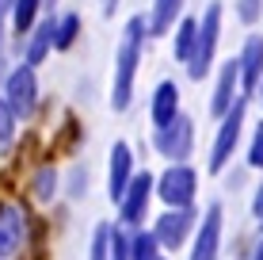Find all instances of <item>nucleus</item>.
Returning a JSON list of instances; mask_svg holds the SVG:
<instances>
[{
  "label": "nucleus",
  "mask_w": 263,
  "mask_h": 260,
  "mask_svg": "<svg viewBox=\"0 0 263 260\" xmlns=\"http://www.w3.org/2000/svg\"><path fill=\"white\" fill-rule=\"evenodd\" d=\"M145 39H149V15H130L119 42V54H115V80H111V107L115 111H126L134 103V80H138L141 69V50Z\"/></svg>",
  "instance_id": "nucleus-1"
},
{
  "label": "nucleus",
  "mask_w": 263,
  "mask_h": 260,
  "mask_svg": "<svg viewBox=\"0 0 263 260\" xmlns=\"http://www.w3.org/2000/svg\"><path fill=\"white\" fill-rule=\"evenodd\" d=\"M217 42H221V0H210L198 20V46L187 61V77L191 80H206L214 69V58H217Z\"/></svg>",
  "instance_id": "nucleus-2"
},
{
  "label": "nucleus",
  "mask_w": 263,
  "mask_h": 260,
  "mask_svg": "<svg viewBox=\"0 0 263 260\" xmlns=\"http://www.w3.org/2000/svg\"><path fill=\"white\" fill-rule=\"evenodd\" d=\"M244 119H248V96L237 100V107H233L225 119H217V134H214V146H210V161H206L210 176H221L225 165L233 161V153H237V146H240V134H244Z\"/></svg>",
  "instance_id": "nucleus-3"
},
{
  "label": "nucleus",
  "mask_w": 263,
  "mask_h": 260,
  "mask_svg": "<svg viewBox=\"0 0 263 260\" xmlns=\"http://www.w3.org/2000/svg\"><path fill=\"white\" fill-rule=\"evenodd\" d=\"M157 199L164 203L168 211H183L195 207L198 199V168L195 165H168L164 172L157 176Z\"/></svg>",
  "instance_id": "nucleus-4"
},
{
  "label": "nucleus",
  "mask_w": 263,
  "mask_h": 260,
  "mask_svg": "<svg viewBox=\"0 0 263 260\" xmlns=\"http://www.w3.org/2000/svg\"><path fill=\"white\" fill-rule=\"evenodd\" d=\"M198 218H202V214L195 207H183V211H168L164 207L157 218H153V237H157V245L164 249V253H179V249L195 237Z\"/></svg>",
  "instance_id": "nucleus-5"
},
{
  "label": "nucleus",
  "mask_w": 263,
  "mask_h": 260,
  "mask_svg": "<svg viewBox=\"0 0 263 260\" xmlns=\"http://www.w3.org/2000/svg\"><path fill=\"white\" fill-rule=\"evenodd\" d=\"M153 195H157V176L141 168V172L130 180L126 195L119 199V226L122 230H145V218H149V207H153Z\"/></svg>",
  "instance_id": "nucleus-6"
},
{
  "label": "nucleus",
  "mask_w": 263,
  "mask_h": 260,
  "mask_svg": "<svg viewBox=\"0 0 263 260\" xmlns=\"http://www.w3.org/2000/svg\"><path fill=\"white\" fill-rule=\"evenodd\" d=\"M153 146H157V153L164 157L168 165L191 161V153H195V123H191V115L179 111L168 127H160L157 134H153Z\"/></svg>",
  "instance_id": "nucleus-7"
},
{
  "label": "nucleus",
  "mask_w": 263,
  "mask_h": 260,
  "mask_svg": "<svg viewBox=\"0 0 263 260\" xmlns=\"http://www.w3.org/2000/svg\"><path fill=\"white\" fill-rule=\"evenodd\" d=\"M4 100L15 111V119H31L34 115V107H39V77H34V69L27 61H20L4 77Z\"/></svg>",
  "instance_id": "nucleus-8"
},
{
  "label": "nucleus",
  "mask_w": 263,
  "mask_h": 260,
  "mask_svg": "<svg viewBox=\"0 0 263 260\" xmlns=\"http://www.w3.org/2000/svg\"><path fill=\"white\" fill-rule=\"evenodd\" d=\"M221 234H225V207L210 203L198 218V230L191 237V256L187 260H221Z\"/></svg>",
  "instance_id": "nucleus-9"
},
{
  "label": "nucleus",
  "mask_w": 263,
  "mask_h": 260,
  "mask_svg": "<svg viewBox=\"0 0 263 260\" xmlns=\"http://www.w3.org/2000/svg\"><path fill=\"white\" fill-rule=\"evenodd\" d=\"M237 100H244V88H240V65H237V58H229V61H221V69H217V77H214L210 115H214V119H225V115L237 107Z\"/></svg>",
  "instance_id": "nucleus-10"
},
{
  "label": "nucleus",
  "mask_w": 263,
  "mask_h": 260,
  "mask_svg": "<svg viewBox=\"0 0 263 260\" xmlns=\"http://www.w3.org/2000/svg\"><path fill=\"white\" fill-rule=\"evenodd\" d=\"M134 176H138V168H134V149L126 146V142H115L111 153H107V192H111L115 203L126 195V187H130Z\"/></svg>",
  "instance_id": "nucleus-11"
},
{
  "label": "nucleus",
  "mask_w": 263,
  "mask_h": 260,
  "mask_svg": "<svg viewBox=\"0 0 263 260\" xmlns=\"http://www.w3.org/2000/svg\"><path fill=\"white\" fill-rule=\"evenodd\" d=\"M237 65H240V88L244 96L256 92L259 80H263V34H248L244 46L237 54Z\"/></svg>",
  "instance_id": "nucleus-12"
},
{
  "label": "nucleus",
  "mask_w": 263,
  "mask_h": 260,
  "mask_svg": "<svg viewBox=\"0 0 263 260\" xmlns=\"http://www.w3.org/2000/svg\"><path fill=\"white\" fill-rule=\"evenodd\" d=\"M53 23H58V15H46V20H39L34 31L23 39V61L31 69H39L42 61L50 58V50H53Z\"/></svg>",
  "instance_id": "nucleus-13"
},
{
  "label": "nucleus",
  "mask_w": 263,
  "mask_h": 260,
  "mask_svg": "<svg viewBox=\"0 0 263 260\" xmlns=\"http://www.w3.org/2000/svg\"><path fill=\"white\" fill-rule=\"evenodd\" d=\"M149 115H153V127H168L172 119L179 115V84L176 80H160L153 88V100H149Z\"/></svg>",
  "instance_id": "nucleus-14"
},
{
  "label": "nucleus",
  "mask_w": 263,
  "mask_h": 260,
  "mask_svg": "<svg viewBox=\"0 0 263 260\" xmlns=\"http://www.w3.org/2000/svg\"><path fill=\"white\" fill-rule=\"evenodd\" d=\"M23 245V214L20 207H0V260L20 253Z\"/></svg>",
  "instance_id": "nucleus-15"
},
{
  "label": "nucleus",
  "mask_w": 263,
  "mask_h": 260,
  "mask_svg": "<svg viewBox=\"0 0 263 260\" xmlns=\"http://www.w3.org/2000/svg\"><path fill=\"white\" fill-rule=\"evenodd\" d=\"M183 20V0H153V12H149V34H172L176 23Z\"/></svg>",
  "instance_id": "nucleus-16"
},
{
  "label": "nucleus",
  "mask_w": 263,
  "mask_h": 260,
  "mask_svg": "<svg viewBox=\"0 0 263 260\" xmlns=\"http://www.w3.org/2000/svg\"><path fill=\"white\" fill-rule=\"evenodd\" d=\"M195 46H198V20L195 15H183V20L176 23V31H172V58L187 65Z\"/></svg>",
  "instance_id": "nucleus-17"
},
{
  "label": "nucleus",
  "mask_w": 263,
  "mask_h": 260,
  "mask_svg": "<svg viewBox=\"0 0 263 260\" xmlns=\"http://www.w3.org/2000/svg\"><path fill=\"white\" fill-rule=\"evenodd\" d=\"M39 12H42V0H15L12 4V15H8V27H12L15 39H27L39 23Z\"/></svg>",
  "instance_id": "nucleus-18"
},
{
  "label": "nucleus",
  "mask_w": 263,
  "mask_h": 260,
  "mask_svg": "<svg viewBox=\"0 0 263 260\" xmlns=\"http://www.w3.org/2000/svg\"><path fill=\"white\" fill-rule=\"evenodd\" d=\"M130 260H168V253L157 245L153 230H130Z\"/></svg>",
  "instance_id": "nucleus-19"
},
{
  "label": "nucleus",
  "mask_w": 263,
  "mask_h": 260,
  "mask_svg": "<svg viewBox=\"0 0 263 260\" xmlns=\"http://www.w3.org/2000/svg\"><path fill=\"white\" fill-rule=\"evenodd\" d=\"M77 39H80V15L77 12L58 15V23H53V50H72Z\"/></svg>",
  "instance_id": "nucleus-20"
},
{
  "label": "nucleus",
  "mask_w": 263,
  "mask_h": 260,
  "mask_svg": "<svg viewBox=\"0 0 263 260\" xmlns=\"http://www.w3.org/2000/svg\"><path fill=\"white\" fill-rule=\"evenodd\" d=\"M111 241H115V226L99 222L92 230V245H88V260H111Z\"/></svg>",
  "instance_id": "nucleus-21"
},
{
  "label": "nucleus",
  "mask_w": 263,
  "mask_h": 260,
  "mask_svg": "<svg viewBox=\"0 0 263 260\" xmlns=\"http://www.w3.org/2000/svg\"><path fill=\"white\" fill-rule=\"evenodd\" d=\"M15 127H20V119H15V111L8 107V100L0 96V153H8V149H12Z\"/></svg>",
  "instance_id": "nucleus-22"
},
{
  "label": "nucleus",
  "mask_w": 263,
  "mask_h": 260,
  "mask_svg": "<svg viewBox=\"0 0 263 260\" xmlns=\"http://www.w3.org/2000/svg\"><path fill=\"white\" fill-rule=\"evenodd\" d=\"M31 192H34V199H39V203H50L53 192H58V172H53V168H39Z\"/></svg>",
  "instance_id": "nucleus-23"
},
{
  "label": "nucleus",
  "mask_w": 263,
  "mask_h": 260,
  "mask_svg": "<svg viewBox=\"0 0 263 260\" xmlns=\"http://www.w3.org/2000/svg\"><path fill=\"white\" fill-rule=\"evenodd\" d=\"M244 161H248V168L263 172V119L256 123V130H252V142H248V153H244Z\"/></svg>",
  "instance_id": "nucleus-24"
},
{
  "label": "nucleus",
  "mask_w": 263,
  "mask_h": 260,
  "mask_svg": "<svg viewBox=\"0 0 263 260\" xmlns=\"http://www.w3.org/2000/svg\"><path fill=\"white\" fill-rule=\"evenodd\" d=\"M233 8H237V20L244 27H256L263 20V0H237Z\"/></svg>",
  "instance_id": "nucleus-25"
},
{
  "label": "nucleus",
  "mask_w": 263,
  "mask_h": 260,
  "mask_svg": "<svg viewBox=\"0 0 263 260\" xmlns=\"http://www.w3.org/2000/svg\"><path fill=\"white\" fill-rule=\"evenodd\" d=\"M111 260H130V230L115 226V241H111Z\"/></svg>",
  "instance_id": "nucleus-26"
},
{
  "label": "nucleus",
  "mask_w": 263,
  "mask_h": 260,
  "mask_svg": "<svg viewBox=\"0 0 263 260\" xmlns=\"http://www.w3.org/2000/svg\"><path fill=\"white\" fill-rule=\"evenodd\" d=\"M252 218H256V222H259V230H263V176H259L256 192H252Z\"/></svg>",
  "instance_id": "nucleus-27"
},
{
  "label": "nucleus",
  "mask_w": 263,
  "mask_h": 260,
  "mask_svg": "<svg viewBox=\"0 0 263 260\" xmlns=\"http://www.w3.org/2000/svg\"><path fill=\"white\" fill-rule=\"evenodd\" d=\"M248 260H263V230H259L256 245H252V253H248Z\"/></svg>",
  "instance_id": "nucleus-28"
},
{
  "label": "nucleus",
  "mask_w": 263,
  "mask_h": 260,
  "mask_svg": "<svg viewBox=\"0 0 263 260\" xmlns=\"http://www.w3.org/2000/svg\"><path fill=\"white\" fill-rule=\"evenodd\" d=\"M12 4H15V0H0V23H8V15H12Z\"/></svg>",
  "instance_id": "nucleus-29"
},
{
  "label": "nucleus",
  "mask_w": 263,
  "mask_h": 260,
  "mask_svg": "<svg viewBox=\"0 0 263 260\" xmlns=\"http://www.w3.org/2000/svg\"><path fill=\"white\" fill-rule=\"evenodd\" d=\"M99 8H103V15H115V8H119V0H99Z\"/></svg>",
  "instance_id": "nucleus-30"
},
{
  "label": "nucleus",
  "mask_w": 263,
  "mask_h": 260,
  "mask_svg": "<svg viewBox=\"0 0 263 260\" xmlns=\"http://www.w3.org/2000/svg\"><path fill=\"white\" fill-rule=\"evenodd\" d=\"M256 100H259V107H263V80H259V88H256Z\"/></svg>",
  "instance_id": "nucleus-31"
},
{
  "label": "nucleus",
  "mask_w": 263,
  "mask_h": 260,
  "mask_svg": "<svg viewBox=\"0 0 263 260\" xmlns=\"http://www.w3.org/2000/svg\"><path fill=\"white\" fill-rule=\"evenodd\" d=\"M53 4H58V0H42V8H50V15H53Z\"/></svg>",
  "instance_id": "nucleus-32"
}]
</instances>
